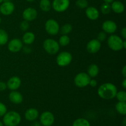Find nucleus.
<instances>
[{
  "label": "nucleus",
  "instance_id": "nucleus-1",
  "mask_svg": "<svg viewBox=\"0 0 126 126\" xmlns=\"http://www.w3.org/2000/svg\"><path fill=\"white\" fill-rule=\"evenodd\" d=\"M97 92L100 98L105 100H111L116 97L118 92V89L113 84L106 82L98 87Z\"/></svg>",
  "mask_w": 126,
  "mask_h": 126
},
{
  "label": "nucleus",
  "instance_id": "nucleus-2",
  "mask_svg": "<svg viewBox=\"0 0 126 126\" xmlns=\"http://www.w3.org/2000/svg\"><path fill=\"white\" fill-rule=\"evenodd\" d=\"M20 122L21 116L15 111H7L2 118V123L6 126H17Z\"/></svg>",
  "mask_w": 126,
  "mask_h": 126
},
{
  "label": "nucleus",
  "instance_id": "nucleus-3",
  "mask_svg": "<svg viewBox=\"0 0 126 126\" xmlns=\"http://www.w3.org/2000/svg\"><path fill=\"white\" fill-rule=\"evenodd\" d=\"M107 43L110 49L114 51H119L123 49V40L118 35L111 34L110 36Z\"/></svg>",
  "mask_w": 126,
  "mask_h": 126
},
{
  "label": "nucleus",
  "instance_id": "nucleus-4",
  "mask_svg": "<svg viewBox=\"0 0 126 126\" xmlns=\"http://www.w3.org/2000/svg\"><path fill=\"white\" fill-rule=\"evenodd\" d=\"M43 47L47 53L50 55H54L59 52L60 45L54 39H47L43 43Z\"/></svg>",
  "mask_w": 126,
  "mask_h": 126
},
{
  "label": "nucleus",
  "instance_id": "nucleus-5",
  "mask_svg": "<svg viewBox=\"0 0 126 126\" xmlns=\"http://www.w3.org/2000/svg\"><path fill=\"white\" fill-rule=\"evenodd\" d=\"M91 79V78L86 73H79L75 77L74 82L77 87L83 88L88 86Z\"/></svg>",
  "mask_w": 126,
  "mask_h": 126
},
{
  "label": "nucleus",
  "instance_id": "nucleus-6",
  "mask_svg": "<svg viewBox=\"0 0 126 126\" xmlns=\"http://www.w3.org/2000/svg\"><path fill=\"white\" fill-rule=\"evenodd\" d=\"M72 55L70 52L63 51L60 52L57 55L56 59V62L59 66L64 67L70 65L72 61Z\"/></svg>",
  "mask_w": 126,
  "mask_h": 126
},
{
  "label": "nucleus",
  "instance_id": "nucleus-7",
  "mask_svg": "<svg viewBox=\"0 0 126 126\" xmlns=\"http://www.w3.org/2000/svg\"><path fill=\"white\" fill-rule=\"evenodd\" d=\"M45 30L50 35H56L59 33L60 26L55 20L50 18L47 20L45 23Z\"/></svg>",
  "mask_w": 126,
  "mask_h": 126
},
{
  "label": "nucleus",
  "instance_id": "nucleus-8",
  "mask_svg": "<svg viewBox=\"0 0 126 126\" xmlns=\"http://www.w3.org/2000/svg\"><path fill=\"white\" fill-rule=\"evenodd\" d=\"M39 121L43 126H52L55 121V117L52 113L50 111H44L39 116Z\"/></svg>",
  "mask_w": 126,
  "mask_h": 126
},
{
  "label": "nucleus",
  "instance_id": "nucleus-9",
  "mask_svg": "<svg viewBox=\"0 0 126 126\" xmlns=\"http://www.w3.org/2000/svg\"><path fill=\"white\" fill-rule=\"evenodd\" d=\"M52 6L56 12H63L70 6V0H54Z\"/></svg>",
  "mask_w": 126,
  "mask_h": 126
},
{
  "label": "nucleus",
  "instance_id": "nucleus-10",
  "mask_svg": "<svg viewBox=\"0 0 126 126\" xmlns=\"http://www.w3.org/2000/svg\"><path fill=\"white\" fill-rule=\"evenodd\" d=\"M7 47L11 52H18L23 48V42L18 38H14L9 42Z\"/></svg>",
  "mask_w": 126,
  "mask_h": 126
},
{
  "label": "nucleus",
  "instance_id": "nucleus-11",
  "mask_svg": "<svg viewBox=\"0 0 126 126\" xmlns=\"http://www.w3.org/2000/svg\"><path fill=\"white\" fill-rule=\"evenodd\" d=\"M15 10L14 4L11 1L2 2L0 6V12L4 16H10Z\"/></svg>",
  "mask_w": 126,
  "mask_h": 126
},
{
  "label": "nucleus",
  "instance_id": "nucleus-12",
  "mask_svg": "<svg viewBox=\"0 0 126 126\" xmlns=\"http://www.w3.org/2000/svg\"><path fill=\"white\" fill-rule=\"evenodd\" d=\"M38 16V12L33 7H28L23 11L22 17L24 20L31 22L36 18Z\"/></svg>",
  "mask_w": 126,
  "mask_h": 126
},
{
  "label": "nucleus",
  "instance_id": "nucleus-13",
  "mask_svg": "<svg viewBox=\"0 0 126 126\" xmlns=\"http://www.w3.org/2000/svg\"><path fill=\"white\" fill-rule=\"evenodd\" d=\"M102 28L105 33L108 34H113L116 32L118 27L116 23L114 21L108 20L103 22V23H102Z\"/></svg>",
  "mask_w": 126,
  "mask_h": 126
},
{
  "label": "nucleus",
  "instance_id": "nucleus-14",
  "mask_svg": "<svg viewBox=\"0 0 126 126\" xmlns=\"http://www.w3.org/2000/svg\"><path fill=\"white\" fill-rule=\"evenodd\" d=\"M101 48V42L97 39H94L88 42L86 46V49L88 52L95 54L98 52Z\"/></svg>",
  "mask_w": 126,
  "mask_h": 126
},
{
  "label": "nucleus",
  "instance_id": "nucleus-15",
  "mask_svg": "<svg viewBox=\"0 0 126 126\" xmlns=\"http://www.w3.org/2000/svg\"><path fill=\"white\" fill-rule=\"evenodd\" d=\"M7 88L11 91H16L20 87L21 85V79L18 76H12L7 81Z\"/></svg>",
  "mask_w": 126,
  "mask_h": 126
},
{
  "label": "nucleus",
  "instance_id": "nucleus-16",
  "mask_svg": "<svg viewBox=\"0 0 126 126\" xmlns=\"http://www.w3.org/2000/svg\"><path fill=\"white\" fill-rule=\"evenodd\" d=\"M85 12H86V15L87 18L91 20H95L98 19L100 16L98 10L96 7H93V6L86 7Z\"/></svg>",
  "mask_w": 126,
  "mask_h": 126
},
{
  "label": "nucleus",
  "instance_id": "nucleus-17",
  "mask_svg": "<svg viewBox=\"0 0 126 126\" xmlns=\"http://www.w3.org/2000/svg\"><path fill=\"white\" fill-rule=\"evenodd\" d=\"M38 117H39V111L36 108H29L25 113V118L28 121H34L38 119Z\"/></svg>",
  "mask_w": 126,
  "mask_h": 126
},
{
  "label": "nucleus",
  "instance_id": "nucleus-18",
  "mask_svg": "<svg viewBox=\"0 0 126 126\" xmlns=\"http://www.w3.org/2000/svg\"><path fill=\"white\" fill-rule=\"evenodd\" d=\"M9 99L12 103L18 105L23 102V95L16 91H12L9 95Z\"/></svg>",
  "mask_w": 126,
  "mask_h": 126
},
{
  "label": "nucleus",
  "instance_id": "nucleus-19",
  "mask_svg": "<svg viewBox=\"0 0 126 126\" xmlns=\"http://www.w3.org/2000/svg\"><path fill=\"white\" fill-rule=\"evenodd\" d=\"M111 8L113 12L116 14L123 13L125 9V7L123 2L119 1H115V0L111 2Z\"/></svg>",
  "mask_w": 126,
  "mask_h": 126
},
{
  "label": "nucleus",
  "instance_id": "nucleus-20",
  "mask_svg": "<svg viewBox=\"0 0 126 126\" xmlns=\"http://www.w3.org/2000/svg\"><path fill=\"white\" fill-rule=\"evenodd\" d=\"M35 40V35L31 32H26L22 36V41L27 45H30Z\"/></svg>",
  "mask_w": 126,
  "mask_h": 126
},
{
  "label": "nucleus",
  "instance_id": "nucleus-21",
  "mask_svg": "<svg viewBox=\"0 0 126 126\" xmlns=\"http://www.w3.org/2000/svg\"><path fill=\"white\" fill-rule=\"evenodd\" d=\"M99 73V68L96 64H91L87 68V74L91 78H95Z\"/></svg>",
  "mask_w": 126,
  "mask_h": 126
},
{
  "label": "nucleus",
  "instance_id": "nucleus-22",
  "mask_svg": "<svg viewBox=\"0 0 126 126\" xmlns=\"http://www.w3.org/2000/svg\"><path fill=\"white\" fill-rule=\"evenodd\" d=\"M52 7L50 0H41L39 2V7L44 12H49Z\"/></svg>",
  "mask_w": 126,
  "mask_h": 126
},
{
  "label": "nucleus",
  "instance_id": "nucleus-23",
  "mask_svg": "<svg viewBox=\"0 0 126 126\" xmlns=\"http://www.w3.org/2000/svg\"><path fill=\"white\" fill-rule=\"evenodd\" d=\"M115 108L118 113L125 116L126 114V103L124 102H119L116 103Z\"/></svg>",
  "mask_w": 126,
  "mask_h": 126
},
{
  "label": "nucleus",
  "instance_id": "nucleus-24",
  "mask_svg": "<svg viewBox=\"0 0 126 126\" xmlns=\"http://www.w3.org/2000/svg\"><path fill=\"white\" fill-rule=\"evenodd\" d=\"M72 30V25L71 24H70V23H66V24L63 25L61 28L60 27L59 32H60L62 35H68L69 33H71Z\"/></svg>",
  "mask_w": 126,
  "mask_h": 126
},
{
  "label": "nucleus",
  "instance_id": "nucleus-25",
  "mask_svg": "<svg viewBox=\"0 0 126 126\" xmlns=\"http://www.w3.org/2000/svg\"><path fill=\"white\" fill-rule=\"evenodd\" d=\"M72 126H91L89 121L85 118H78L73 123Z\"/></svg>",
  "mask_w": 126,
  "mask_h": 126
},
{
  "label": "nucleus",
  "instance_id": "nucleus-26",
  "mask_svg": "<svg viewBox=\"0 0 126 126\" xmlns=\"http://www.w3.org/2000/svg\"><path fill=\"white\" fill-rule=\"evenodd\" d=\"M8 41V34L3 29H0V46L5 45Z\"/></svg>",
  "mask_w": 126,
  "mask_h": 126
},
{
  "label": "nucleus",
  "instance_id": "nucleus-27",
  "mask_svg": "<svg viewBox=\"0 0 126 126\" xmlns=\"http://www.w3.org/2000/svg\"><path fill=\"white\" fill-rule=\"evenodd\" d=\"M100 11L104 15L108 14L110 13L111 11V4L108 2H103L100 7Z\"/></svg>",
  "mask_w": 126,
  "mask_h": 126
},
{
  "label": "nucleus",
  "instance_id": "nucleus-28",
  "mask_svg": "<svg viewBox=\"0 0 126 126\" xmlns=\"http://www.w3.org/2000/svg\"><path fill=\"white\" fill-rule=\"evenodd\" d=\"M70 39L68 35H62L59 38V44L62 46H66L70 44Z\"/></svg>",
  "mask_w": 126,
  "mask_h": 126
},
{
  "label": "nucleus",
  "instance_id": "nucleus-29",
  "mask_svg": "<svg viewBox=\"0 0 126 126\" xmlns=\"http://www.w3.org/2000/svg\"><path fill=\"white\" fill-rule=\"evenodd\" d=\"M116 97L119 102H124L126 101V92L124 91H121L117 92Z\"/></svg>",
  "mask_w": 126,
  "mask_h": 126
},
{
  "label": "nucleus",
  "instance_id": "nucleus-30",
  "mask_svg": "<svg viewBox=\"0 0 126 126\" xmlns=\"http://www.w3.org/2000/svg\"><path fill=\"white\" fill-rule=\"evenodd\" d=\"M88 1L87 0H76V6L79 9H86L88 7Z\"/></svg>",
  "mask_w": 126,
  "mask_h": 126
},
{
  "label": "nucleus",
  "instance_id": "nucleus-31",
  "mask_svg": "<svg viewBox=\"0 0 126 126\" xmlns=\"http://www.w3.org/2000/svg\"><path fill=\"white\" fill-rule=\"evenodd\" d=\"M7 111V107L4 103L0 102V117H2Z\"/></svg>",
  "mask_w": 126,
  "mask_h": 126
},
{
  "label": "nucleus",
  "instance_id": "nucleus-32",
  "mask_svg": "<svg viewBox=\"0 0 126 126\" xmlns=\"http://www.w3.org/2000/svg\"><path fill=\"white\" fill-rule=\"evenodd\" d=\"M20 28L22 31H27L29 28V23L27 21L24 20L22 22L20 25Z\"/></svg>",
  "mask_w": 126,
  "mask_h": 126
},
{
  "label": "nucleus",
  "instance_id": "nucleus-33",
  "mask_svg": "<svg viewBox=\"0 0 126 126\" xmlns=\"http://www.w3.org/2000/svg\"><path fill=\"white\" fill-rule=\"evenodd\" d=\"M106 38H107V34H106V33H105L104 32H101L98 33V36H97V39L99 41H104L106 39Z\"/></svg>",
  "mask_w": 126,
  "mask_h": 126
},
{
  "label": "nucleus",
  "instance_id": "nucleus-34",
  "mask_svg": "<svg viewBox=\"0 0 126 126\" xmlns=\"http://www.w3.org/2000/svg\"><path fill=\"white\" fill-rule=\"evenodd\" d=\"M7 89V84L6 82L0 81V91H3Z\"/></svg>",
  "mask_w": 126,
  "mask_h": 126
},
{
  "label": "nucleus",
  "instance_id": "nucleus-35",
  "mask_svg": "<svg viewBox=\"0 0 126 126\" xmlns=\"http://www.w3.org/2000/svg\"><path fill=\"white\" fill-rule=\"evenodd\" d=\"M89 85H90V86H91V87H95L97 86V80L95 79H92L90 80V82H89Z\"/></svg>",
  "mask_w": 126,
  "mask_h": 126
},
{
  "label": "nucleus",
  "instance_id": "nucleus-36",
  "mask_svg": "<svg viewBox=\"0 0 126 126\" xmlns=\"http://www.w3.org/2000/svg\"><path fill=\"white\" fill-rule=\"evenodd\" d=\"M121 34L122 37H123L124 39H126V27H124V28L121 30Z\"/></svg>",
  "mask_w": 126,
  "mask_h": 126
},
{
  "label": "nucleus",
  "instance_id": "nucleus-37",
  "mask_svg": "<svg viewBox=\"0 0 126 126\" xmlns=\"http://www.w3.org/2000/svg\"><path fill=\"white\" fill-rule=\"evenodd\" d=\"M121 73H122V75H123V76H124V78H126V66H123V69L121 70Z\"/></svg>",
  "mask_w": 126,
  "mask_h": 126
},
{
  "label": "nucleus",
  "instance_id": "nucleus-38",
  "mask_svg": "<svg viewBox=\"0 0 126 126\" xmlns=\"http://www.w3.org/2000/svg\"><path fill=\"white\" fill-rule=\"evenodd\" d=\"M122 86H123V88H124V89H126V78H124V80H123V82H122Z\"/></svg>",
  "mask_w": 126,
  "mask_h": 126
},
{
  "label": "nucleus",
  "instance_id": "nucleus-39",
  "mask_svg": "<svg viewBox=\"0 0 126 126\" xmlns=\"http://www.w3.org/2000/svg\"><path fill=\"white\" fill-rule=\"evenodd\" d=\"M41 123H39V122H36L34 121V123H33V124H32V126H41Z\"/></svg>",
  "mask_w": 126,
  "mask_h": 126
},
{
  "label": "nucleus",
  "instance_id": "nucleus-40",
  "mask_svg": "<svg viewBox=\"0 0 126 126\" xmlns=\"http://www.w3.org/2000/svg\"><path fill=\"white\" fill-rule=\"evenodd\" d=\"M103 1H104L105 2H108V3L111 4L112 2H113L114 0H103Z\"/></svg>",
  "mask_w": 126,
  "mask_h": 126
},
{
  "label": "nucleus",
  "instance_id": "nucleus-41",
  "mask_svg": "<svg viewBox=\"0 0 126 126\" xmlns=\"http://www.w3.org/2000/svg\"><path fill=\"white\" fill-rule=\"evenodd\" d=\"M123 49H125L126 48V40H124L123 41Z\"/></svg>",
  "mask_w": 126,
  "mask_h": 126
},
{
  "label": "nucleus",
  "instance_id": "nucleus-42",
  "mask_svg": "<svg viewBox=\"0 0 126 126\" xmlns=\"http://www.w3.org/2000/svg\"><path fill=\"white\" fill-rule=\"evenodd\" d=\"M123 126H126V118H124V119H123Z\"/></svg>",
  "mask_w": 126,
  "mask_h": 126
},
{
  "label": "nucleus",
  "instance_id": "nucleus-43",
  "mask_svg": "<svg viewBox=\"0 0 126 126\" xmlns=\"http://www.w3.org/2000/svg\"><path fill=\"white\" fill-rule=\"evenodd\" d=\"M0 126H4V124L1 121H0Z\"/></svg>",
  "mask_w": 126,
  "mask_h": 126
},
{
  "label": "nucleus",
  "instance_id": "nucleus-44",
  "mask_svg": "<svg viewBox=\"0 0 126 126\" xmlns=\"http://www.w3.org/2000/svg\"><path fill=\"white\" fill-rule=\"evenodd\" d=\"M27 1H28V2H33V1H34V0H26Z\"/></svg>",
  "mask_w": 126,
  "mask_h": 126
},
{
  "label": "nucleus",
  "instance_id": "nucleus-45",
  "mask_svg": "<svg viewBox=\"0 0 126 126\" xmlns=\"http://www.w3.org/2000/svg\"><path fill=\"white\" fill-rule=\"evenodd\" d=\"M8 1H11V0H3V2H8Z\"/></svg>",
  "mask_w": 126,
  "mask_h": 126
},
{
  "label": "nucleus",
  "instance_id": "nucleus-46",
  "mask_svg": "<svg viewBox=\"0 0 126 126\" xmlns=\"http://www.w3.org/2000/svg\"><path fill=\"white\" fill-rule=\"evenodd\" d=\"M2 2H3V0H0V4L2 3Z\"/></svg>",
  "mask_w": 126,
  "mask_h": 126
},
{
  "label": "nucleus",
  "instance_id": "nucleus-47",
  "mask_svg": "<svg viewBox=\"0 0 126 126\" xmlns=\"http://www.w3.org/2000/svg\"><path fill=\"white\" fill-rule=\"evenodd\" d=\"M1 18H0V23H1Z\"/></svg>",
  "mask_w": 126,
  "mask_h": 126
},
{
  "label": "nucleus",
  "instance_id": "nucleus-48",
  "mask_svg": "<svg viewBox=\"0 0 126 126\" xmlns=\"http://www.w3.org/2000/svg\"></svg>",
  "mask_w": 126,
  "mask_h": 126
}]
</instances>
